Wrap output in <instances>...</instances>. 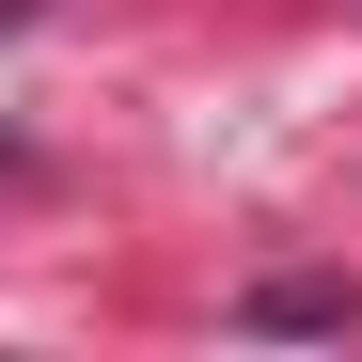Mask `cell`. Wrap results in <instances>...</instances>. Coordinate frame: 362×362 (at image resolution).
<instances>
[{"instance_id":"cell-1","label":"cell","mask_w":362,"mask_h":362,"mask_svg":"<svg viewBox=\"0 0 362 362\" xmlns=\"http://www.w3.org/2000/svg\"><path fill=\"white\" fill-rule=\"evenodd\" d=\"M252 331H346V299H331V284H268V299H252Z\"/></svg>"}]
</instances>
